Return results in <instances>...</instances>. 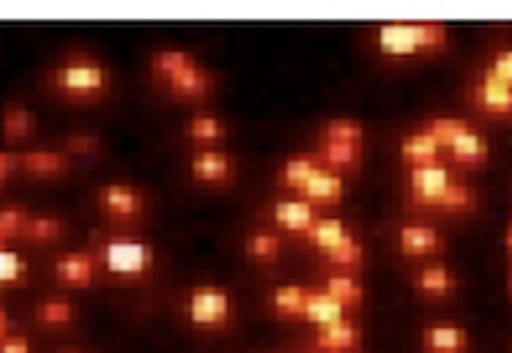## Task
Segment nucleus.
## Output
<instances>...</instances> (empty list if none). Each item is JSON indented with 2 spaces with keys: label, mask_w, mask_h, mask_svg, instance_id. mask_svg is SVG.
<instances>
[{
  "label": "nucleus",
  "mask_w": 512,
  "mask_h": 353,
  "mask_svg": "<svg viewBox=\"0 0 512 353\" xmlns=\"http://www.w3.org/2000/svg\"><path fill=\"white\" fill-rule=\"evenodd\" d=\"M471 104L493 121H512V85L482 69L471 85Z\"/></svg>",
  "instance_id": "obj_7"
},
{
  "label": "nucleus",
  "mask_w": 512,
  "mask_h": 353,
  "mask_svg": "<svg viewBox=\"0 0 512 353\" xmlns=\"http://www.w3.org/2000/svg\"><path fill=\"white\" fill-rule=\"evenodd\" d=\"M102 143L94 135H72L66 140V154L69 156H94L99 154Z\"/></svg>",
  "instance_id": "obj_36"
},
{
  "label": "nucleus",
  "mask_w": 512,
  "mask_h": 353,
  "mask_svg": "<svg viewBox=\"0 0 512 353\" xmlns=\"http://www.w3.org/2000/svg\"><path fill=\"white\" fill-rule=\"evenodd\" d=\"M321 167L324 165H321V159L315 154L291 156V159H285L283 170H280V184H283L285 189H293V192H302L304 184H307Z\"/></svg>",
  "instance_id": "obj_23"
},
{
  "label": "nucleus",
  "mask_w": 512,
  "mask_h": 353,
  "mask_svg": "<svg viewBox=\"0 0 512 353\" xmlns=\"http://www.w3.org/2000/svg\"><path fill=\"white\" fill-rule=\"evenodd\" d=\"M441 146L433 140V137L425 132V129H417V132H411V135L403 137V143H400V159L406 162V167H425V165H436L441 162Z\"/></svg>",
  "instance_id": "obj_18"
},
{
  "label": "nucleus",
  "mask_w": 512,
  "mask_h": 353,
  "mask_svg": "<svg viewBox=\"0 0 512 353\" xmlns=\"http://www.w3.org/2000/svg\"><path fill=\"white\" fill-rule=\"evenodd\" d=\"M302 318L315 323V326H326V323H335L340 318H345V310L326 291H310L307 288Z\"/></svg>",
  "instance_id": "obj_22"
},
{
  "label": "nucleus",
  "mask_w": 512,
  "mask_h": 353,
  "mask_svg": "<svg viewBox=\"0 0 512 353\" xmlns=\"http://www.w3.org/2000/svg\"><path fill=\"white\" fill-rule=\"evenodd\" d=\"M485 72H491L493 77H499V80L512 85V47H502V50L493 52Z\"/></svg>",
  "instance_id": "obj_35"
},
{
  "label": "nucleus",
  "mask_w": 512,
  "mask_h": 353,
  "mask_svg": "<svg viewBox=\"0 0 512 353\" xmlns=\"http://www.w3.org/2000/svg\"><path fill=\"white\" fill-rule=\"evenodd\" d=\"M31 214L20 206H0V244L22 239V230L28 225Z\"/></svg>",
  "instance_id": "obj_34"
},
{
  "label": "nucleus",
  "mask_w": 512,
  "mask_h": 353,
  "mask_svg": "<svg viewBox=\"0 0 512 353\" xmlns=\"http://www.w3.org/2000/svg\"><path fill=\"white\" fill-rule=\"evenodd\" d=\"M36 321L42 326H50V329L69 326L74 321V304L69 299H61V296H50L36 307Z\"/></svg>",
  "instance_id": "obj_30"
},
{
  "label": "nucleus",
  "mask_w": 512,
  "mask_h": 353,
  "mask_svg": "<svg viewBox=\"0 0 512 353\" xmlns=\"http://www.w3.org/2000/svg\"><path fill=\"white\" fill-rule=\"evenodd\" d=\"M272 219L277 222V228L285 230V233H293V236H304L307 230L313 228V222L318 219L315 214V206H310L307 200H280L277 206L272 208Z\"/></svg>",
  "instance_id": "obj_17"
},
{
  "label": "nucleus",
  "mask_w": 512,
  "mask_h": 353,
  "mask_svg": "<svg viewBox=\"0 0 512 353\" xmlns=\"http://www.w3.org/2000/svg\"><path fill=\"white\" fill-rule=\"evenodd\" d=\"M452 181V170L444 162L408 170V200L419 208H436L439 198L447 192Z\"/></svg>",
  "instance_id": "obj_6"
},
{
  "label": "nucleus",
  "mask_w": 512,
  "mask_h": 353,
  "mask_svg": "<svg viewBox=\"0 0 512 353\" xmlns=\"http://www.w3.org/2000/svg\"><path fill=\"white\" fill-rule=\"evenodd\" d=\"M0 353H33V345L25 334L11 332L9 337L0 340Z\"/></svg>",
  "instance_id": "obj_38"
},
{
  "label": "nucleus",
  "mask_w": 512,
  "mask_h": 353,
  "mask_svg": "<svg viewBox=\"0 0 512 353\" xmlns=\"http://www.w3.org/2000/svg\"><path fill=\"white\" fill-rule=\"evenodd\" d=\"M348 236H351V230H348V225H345L343 219L318 217L313 222V228L307 230L302 239L307 241L313 250H318L321 255H324V252L335 250L337 244H343Z\"/></svg>",
  "instance_id": "obj_20"
},
{
  "label": "nucleus",
  "mask_w": 512,
  "mask_h": 353,
  "mask_svg": "<svg viewBox=\"0 0 512 353\" xmlns=\"http://www.w3.org/2000/svg\"><path fill=\"white\" fill-rule=\"evenodd\" d=\"M244 252H247V258L258 260V263H272L283 252V239L277 233H272V230H258V233L247 236Z\"/></svg>",
  "instance_id": "obj_26"
},
{
  "label": "nucleus",
  "mask_w": 512,
  "mask_h": 353,
  "mask_svg": "<svg viewBox=\"0 0 512 353\" xmlns=\"http://www.w3.org/2000/svg\"><path fill=\"white\" fill-rule=\"evenodd\" d=\"M504 252L512 258V222H507V228H504Z\"/></svg>",
  "instance_id": "obj_40"
},
{
  "label": "nucleus",
  "mask_w": 512,
  "mask_h": 353,
  "mask_svg": "<svg viewBox=\"0 0 512 353\" xmlns=\"http://www.w3.org/2000/svg\"><path fill=\"white\" fill-rule=\"evenodd\" d=\"M28 271L31 266L20 252L0 247V285H22L28 280Z\"/></svg>",
  "instance_id": "obj_33"
},
{
  "label": "nucleus",
  "mask_w": 512,
  "mask_h": 353,
  "mask_svg": "<svg viewBox=\"0 0 512 353\" xmlns=\"http://www.w3.org/2000/svg\"><path fill=\"white\" fill-rule=\"evenodd\" d=\"M99 269V258L91 252L77 250V252H63L61 258L53 263L55 280L66 285V288H91V282Z\"/></svg>",
  "instance_id": "obj_8"
},
{
  "label": "nucleus",
  "mask_w": 512,
  "mask_h": 353,
  "mask_svg": "<svg viewBox=\"0 0 512 353\" xmlns=\"http://www.w3.org/2000/svg\"><path fill=\"white\" fill-rule=\"evenodd\" d=\"M321 258H324L326 263L337 266V269L343 271V274H348V271H354V269H359V266H362V260H365V250H362L359 239H356L354 233H351V236H348L343 244H337L335 250L324 252Z\"/></svg>",
  "instance_id": "obj_32"
},
{
  "label": "nucleus",
  "mask_w": 512,
  "mask_h": 353,
  "mask_svg": "<svg viewBox=\"0 0 512 353\" xmlns=\"http://www.w3.org/2000/svg\"><path fill=\"white\" fill-rule=\"evenodd\" d=\"M9 334H11V318H9V312L0 307V340H3V337H9Z\"/></svg>",
  "instance_id": "obj_39"
},
{
  "label": "nucleus",
  "mask_w": 512,
  "mask_h": 353,
  "mask_svg": "<svg viewBox=\"0 0 512 353\" xmlns=\"http://www.w3.org/2000/svg\"><path fill=\"white\" fill-rule=\"evenodd\" d=\"M507 293H510V296H512V271H510V274H507Z\"/></svg>",
  "instance_id": "obj_41"
},
{
  "label": "nucleus",
  "mask_w": 512,
  "mask_h": 353,
  "mask_svg": "<svg viewBox=\"0 0 512 353\" xmlns=\"http://www.w3.org/2000/svg\"><path fill=\"white\" fill-rule=\"evenodd\" d=\"M450 28L436 20L384 22L376 31V47L387 58H417L447 50Z\"/></svg>",
  "instance_id": "obj_1"
},
{
  "label": "nucleus",
  "mask_w": 512,
  "mask_h": 353,
  "mask_svg": "<svg viewBox=\"0 0 512 353\" xmlns=\"http://www.w3.org/2000/svg\"><path fill=\"white\" fill-rule=\"evenodd\" d=\"M63 225L61 217H53V214H31L28 225L22 230V239L25 241H36V244H50V241H58L63 236Z\"/></svg>",
  "instance_id": "obj_27"
},
{
  "label": "nucleus",
  "mask_w": 512,
  "mask_h": 353,
  "mask_svg": "<svg viewBox=\"0 0 512 353\" xmlns=\"http://www.w3.org/2000/svg\"><path fill=\"white\" fill-rule=\"evenodd\" d=\"M99 208L110 219H137L146 208V200L129 184H107L99 189Z\"/></svg>",
  "instance_id": "obj_10"
},
{
  "label": "nucleus",
  "mask_w": 512,
  "mask_h": 353,
  "mask_svg": "<svg viewBox=\"0 0 512 353\" xmlns=\"http://www.w3.org/2000/svg\"><path fill=\"white\" fill-rule=\"evenodd\" d=\"M471 126L466 118H458V115H436V118H430L428 124L422 126L425 132H428L436 143L441 146V151H447V148L458 140L460 135H466Z\"/></svg>",
  "instance_id": "obj_25"
},
{
  "label": "nucleus",
  "mask_w": 512,
  "mask_h": 353,
  "mask_svg": "<svg viewBox=\"0 0 512 353\" xmlns=\"http://www.w3.org/2000/svg\"><path fill=\"white\" fill-rule=\"evenodd\" d=\"M72 156L66 151H55V148H33L20 154V167L28 176L36 178H55L69 173Z\"/></svg>",
  "instance_id": "obj_15"
},
{
  "label": "nucleus",
  "mask_w": 512,
  "mask_h": 353,
  "mask_svg": "<svg viewBox=\"0 0 512 353\" xmlns=\"http://www.w3.org/2000/svg\"><path fill=\"white\" fill-rule=\"evenodd\" d=\"M20 170V154L14 151H0V189L6 187L11 181V176Z\"/></svg>",
  "instance_id": "obj_37"
},
{
  "label": "nucleus",
  "mask_w": 512,
  "mask_h": 353,
  "mask_svg": "<svg viewBox=\"0 0 512 353\" xmlns=\"http://www.w3.org/2000/svg\"><path fill=\"white\" fill-rule=\"evenodd\" d=\"M99 263H102L113 277L137 280V277H146L148 271L154 269V250H151V244L143 239L110 236V239L102 244V250H99Z\"/></svg>",
  "instance_id": "obj_4"
},
{
  "label": "nucleus",
  "mask_w": 512,
  "mask_h": 353,
  "mask_svg": "<svg viewBox=\"0 0 512 353\" xmlns=\"http://www.w3.org/2000/svg\"><path fill=\"white\" fill-rule=\"evenodd\" d=\"M36 129V121H33L31 107H25L22 102H11L3 107V115H0V132L9 143H20V140H28Z\"/></svg>",
  "instance_id": "obj_21"
},
{
  "label": "nucleus",
  "mask_w": 512,
  "mask_h": 353,
  "mask_svg": "<svg viewBox=\"0 0 512 353\" xmlns=\"http://www.w3.org/2000/svg\"><path fill=\"white\" fill-rule=\"evenodd\" d=\"M0 247H3V244H0Z\"/></svg>",
  "instance_id": "obj_42"
},
{
  "label": "nucleus",
  "mask_w": 512,
  "mask_h": 353,
  "mask_svg": "<svg viewBox=\"0 0 512 353\" xmlns=\"http://www.w3.org/2000/svg\"><path fill=\"white\" fill-rule=\"evenodd\" d=\"M50 83L55 94L74 99V102H88L110 91V69L91 55H72L55 69Z\"/></svg>",
  "instance_id": "obj_3"
},
{
  "label": "nucleus",
  "mask_w": 512,
  "mask_h": 353,
  "mask_svg": "<svg viewBox=\"0 0 512 353\" xmlns=\"http://www.w3.org/2000/svg\"><path fill=\"white\" fill-rule=\"evenodd\" d=\"M187 318L198 329H222L233 318V299L217 285H203L189 293Z\"/></svg>",
  "instance_id": "obj_5"
},
{
  "label": "nucleus",
  "mask_w": 512,
  "mask_h": 353,
  "mask_svg": "<svg viewBox=\"0 0 512 353\" xmlns=\"http://www.w3.org/2000/svg\"><path fill=\"white\" fill-rule=\"evenodd\" d=\"M414 288H417L425 299H444L458 288V277L452 274L447 266L441 263H428L414 274Z\"/></svg>",
  "instance_id": "obj_19"
},
{
  "label": "nucleus",
  "mask_w": 512,
  "mask_h": 353,
  "mask_svg": "<svg viewBox=\"0 0 512 353\" xmlns=\"http://www.w3.org/2000/svg\"><path fill=\"white\" fill-rule=\"evenodd\" d=\"M313 345L321 353H351L359 345V326L348 318L318 326Z\"/></svg>",
  "instance_id": "obj_16"
},
{
  "label": "nucleus",
  "mask_w": 512,
  "mask_h": 353,
  "mask_svg": "<svg viewBox=\"0 0 512 353\" xmlns=\"http://www.w3.org/2000/svg\"><path fill=\"white\" fill-rule=\"evenodd\" d=\"M299 195H302V200H307L310 206H332L337 200H343L345 195L343 173H335V170H329V167H321V170L304 184V189Z\"/></svg>",
  "instance_id": "obj_13"
},
{
  "label": "nucleus",
  "mask_w": 512,
  "mask_h": 353,
  "mask_svg": "<svg viewBox=\"0 0 512 353\" xmlns=\"http://www.w3.org/2000/svg\"><path fill=\"white\" fill-rule=\"evenodd\" d=\"M324 291L335 299L343 310H356L362 299H365V288L359 285V282L351 277V274H332V277H326L324 282Z\"/></svg>",
  "instance_id": "obj_24"
},
{
  "label": "nucleus",
  "mask_w": 512,
  "mask_h": 353,
  "mask_svg": "<svg viewBox=\"0 0 512 353\" xmlns=\"http://www.w3.org/2000/svg\"><path fill=\"white\" fill-rule=\"evenodd\" d=\"M187 137L189 140H195L200 146H211V143H220L222 137H225V124H222V118L211 113H200L192 115L187 124Z\"/></svg>",
  "instance_id": "obj_28"
},
{
  "label": "nucleus",
  "mask_w": 512,
  "mask_h": 353,
  "mask_svg": "<svg viewBox=\"0 0 512 353\" xmlns=\"http://www.w3.org/2000/svg\"><path fill=\"white\" fill-rule=\"evenodd\" d=\"M477 206V192L463 184V181H452L447 192L441 195L439 203L433 211H444V214H466L471 208Z\"/></svg>",
  "instance_id": "obj_29"
},
{
  "label": "nucleus",
  "mask_w": 512,
  "mask_h": 353,
  "mask_svg": "<svg viewBox=\"0 0 512 353\" xmlns=\"http://www.w3.org/2000/svg\"><path fill=\"white\" fill-rule=\"evenodd\" d=\"M444 154H450V159L458 167H482L491 159V143L477 126H471L469 132L460 135Z\"/></svg>",
  "instance_id": "obj_14"
},
{
  "label": "nucleus",
  "mask_w": 512,
  "mask_h": 353,
  "mask_svg": "<svg viewBox=\"0 0 512 353\" xmlns=\"http://www.w3.org/2000/svg\"><path fill=\"white\" fill-rule=\"evenodd\" d=\"M304 296H307V288L304 285H283L272 293V310L280 315V318H302L304 310Z\"/></svg>",
  "instance_id": "obj_31"
},
{
  "label": "nucleus",
  "mask_w": 512,
  "mask_h": 353,
  "mask_svg": "<svg viewBox=\"0 0 512 353\" xmlns=\"http://www.w3.org/2000/svg\"><path fill=\"white\" fill-rule=\"evenodd\" d=\"M151 69L178 99H203L214 88V77L209 69L187 50L168 47V50L154 52Z\"/></svg>",
  "instance_id": "obj_2"
},
{
  "label": "nucleus",
  "mask_w": 512,
  "mask_h": 353,
  "mask_svg": "<svg viewBox=\"0 0 512 353\" xmlns=\"http://www.w3.org/2000/svg\"><path fill=\"white\" fill-rule=\"evenodd\" d=\"M398 247L406 258H430L444 252V236L433 225L406 222L398 230Z\"/></svg>",
  "instance_id": "obj_9"
},
{
  "label": "nucleus",
  "mask_w": 512,
  "mask_h": 353,
  "mask_svg": "<svg viewBox=\"0 0 512 353\" xmlns=\"http://www.w3.org/2000/svg\"><path fill=\"white\" fill-rule=\"evenodd\" d=\"M422 345L428 353H466L469 351V332L458 323H430L422 334Z\"/></svg>",
  "instance_id": "obj_12"
},
{
  "label": "nucleus",
  "mask_w": 512,
  "mask_h": 353,
  "mask_svg": "<svg viewBox=\"0 0 512 353\" xmlns=\"http://www.w3.org/2000/svg\"><path fill=\"white\" fill-rule=\"evenodd\" d=\"M189 170H192L195 181L209 184V187H222V184H228L230 178H233V173H236L233 159H230L225 151H214V148H206V151H198V154L192 156Z\"/></svg>",
  "instance_id": "obj_11"
}]
</instances>
